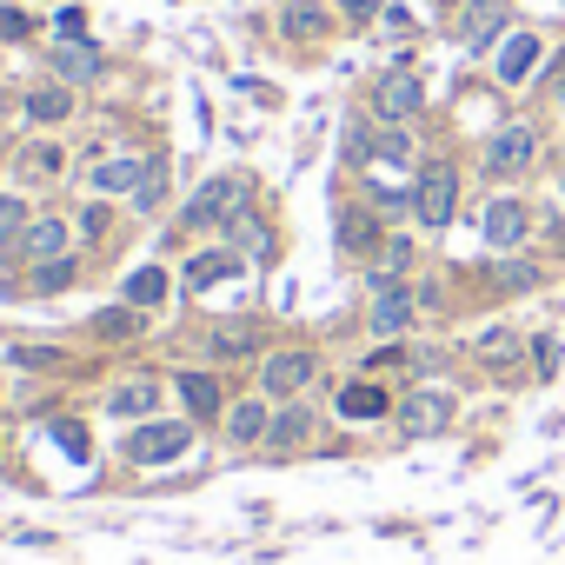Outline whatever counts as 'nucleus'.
Masks as SVG:
<instances>
[{
    "mask_svg": "<svg viewBox=\"0 0 565 565\" xmlns=\"http://www.w3.org/2000/svg\"><path fill=\"white\" fill-rule=\"evenodd\" d=\"M186 446H193V426H180V419H140L134 439H127V459L134 466H173Z\"/></svg>",
    "mask_w": 565,
    "mask_h": 565,
    "instance_id": "f257e3e1",
    "label": "nucleus"
},
{
    "mask_svg": "<svg viewBox=\"0 0 565 565\" xmlns=\"http://www.w3.org/2000/svg\"><path fill=\"white\" fill-rule=\"evenodd\" d=\"M452 206H459V173L446 167V160H433L426 173H419V186H413V213H419V226H452Z\"/></svg>",
    "mask_w": 565,
    "mask_h": 565,
    "instance_id": "f03ea898",
    "label": "nucleus"
},
{
    "mask_svg": "<svg viewBox=\"0 0 565 565\" xmlns=\"http://www.w3.org/2000/svg\"><path fill=\"white\" fill-rule=\"evenodd\" d=\"M239 206H246V180H239V173H220V180H206V186L186 200V226H233Z\"/></svg>",
    "mask_w": 565,
    "mask_h": 565,
    "instance_id": "7ed1b4c3",
    "label": "nucleus"
},
{
    "mask_svg": "<svg viewBox=\"0 0 565 565\" xmlns=\"http://www.w3.org/2000/svg\"><path fill=\"white\" fill-rule=\"evenodd\" d=\"M532 160H539V134H532L525 120H512V127H499V134L486 140V173H499V180L525 173Z\"/></svg>",
    "mask_w": 565,
    "mask_h": 565,
    "instance_id": "20e7f679",
    "label": "nucleus"
},
{
    "mask_svg": "<svg viewBox=\"0 0 565 565\" xmlns=\"http://www.w3.org/2000/svg\"><path fill=\"white\" fill-rule=\"evenodd\" d=\"M313 353H273L266 366H259V386H266V399H300L307 386H313Z\"/></svg>",
    "mask_w": 565,
    "mask_h": 565,
    "instance_id": "39448f33",
    "label": "nucleus"
},
{
    "mask_svg": "<svg viewBox=\"0 0 565 565\" xmlns=\"http://www.w3.org/2000/svg\"><path fill=\"white\" fill-rule=\"evenodd\" d=\"M479 233H486V246H499V253H512L525 233H532V213L519 206V200H492L486 213H479Z\"/></svg>",
    "mask_w": 565,
    "mask_h": 565,
    "instance_id": "423d86ee",
    "label": "nucleus"
},
{
    "mask_svg": "<svg viewBox=\"0 0 565 565\" xmlns=\"http://www.w3.org/2000/svg\"><path fill=\"white\" fill-rule=\"evenodd\" d=\"M419 107H426V94H419V81H413V74H386V81L373 87V114H380V120H393V127H399V120H413Z\"/></svg>",
    "mask_w": 565,
    "mask_h": 565,
    "instance_id": "0eeeda50",
    "label": "nucleus"
},
{
    "mask_svg": "<svg viewBox=\"0 0 565 565\" xmlns=\"http://www.w3.org/2000/svg\"><path fill=\"white\" fill-rule=\"evenodd\" d=\"M413 320V294L399 287V279H380V300H373V333L380 340H399Z\"/></svg>",
    "mask_w": 565,
    "mask_h": 565,
    "instance_id": "6e6552de",
    "label": "nucleus"
},
{
    "mask_svg": "<svg viewBox=\"0 0 565 565\" xmlns=\"http://www.w3.org/2000/svg\"><path fill=\"white\" fill-rule=\"evenodd\" d=\"M153 406H160V386H153L147 373H140V380H120V386L107 393V413H114V419H147Z\"/></svg>",
    "mask_w": 565,
    "mask_h": 565,
    "instance_id": "1a4fd4ad",
    "label": "nucleus"
},
{
    "mask_svg": "<svg viewBox=\"0 0 565 565\" xmlns=\"http://www.w3.org/2000/svg\"><path fill=\"white\" fill-rule=\"evenodd\" d=\"M532 67H539V34H512V41L499 47V61H492V74H499L505 87H519Z\"/></svg>",
    "mask_w": 565,
    "mask_h": 565,
    "instance_id": "9d476101",
    "label": "nucleus"
},
{
    "mask_svg": "<svg viewBox=\"0 0 565 565\" xmlns=\"http://www.w3.org/2000/svg\"><path fill=\"white\" fill-rule=\"evenodd\" d=\"M180 399H186L193 419H220V380H213V373L186 366V373H180Z\"/></svg>",
    "mask_w": 565,
    "mask_h": 565,
    "instance_id": "9b49d317",
    "label": "nucleus"
},
{
    "mask_svg": "<svg viewBox=\"0 0 565 565\" xmlns=\"http://www.w3.org/2000/svg\"><path fill=\"white\" fill-rule=\"evenodd\" d=\"M399 419H406V433H413V439H426V433H439V426L452 419V399H446V393H419V399H406V413H399Z\"/></svg>",
    "mask_w": 565,
    "mask_h": 565,
    "instance_id": "f8f14e48",
    "label": "nucleus"
},
{
    "mask_svg": "<svg viewBox=\"0 0 565 565\" xmlns=\"http://www.w3.org/2000/svg\"><path fill=\"white\" fill-rule=\"evenodd\" d=\"M386 406H393V399H386V386H373V380H353V386L340 393V413H347V419H386Z\"/></svg>",
    "mask_w": 565,
    "mask_h": 565,
    "instance_id": "ddd939ff",
    "label": "nucleus"
},
{
    "mask_svg": "<svg viewBox=\"0 0 565 565\" xmlns=\"http://www.w3.org/2000/svg\"><path fill=\"white\" fill-rule=\"evenodd\" d=\"M499 34H505V0H472V8H466V41L486 47Z\"/></svg>",
    "mask_w": 565,
    "mask_h": 565,
    "instance_id": "4468645a",
    "label": "nucleus"
},
{
    "mask_svg": "<svg viewBox=\"0 0 565 565\" xmlns=\"http://www.w3.org/2000/svg\"><path fill=\"white\" fill-rule=\"evenodd\" d=\"M160 300H167V273H160V266H134V273H127V307L153 313Z\"/></svg>",
    "mask_w": 565,
    "mask_h": 565,
    "instance_id": "2eb2a0df",
    "label": "nucleus"
},
{
    "mask_svg": "<svg viewBox=\"0 0 565 565\" xmlns=\"http://www.w3.org/2000/svg\"><path fill=\"white\" fill-rule=\"evenodd\" d=\"M233 273H239V253H193L186 259V287H220Z\"/></svg>",
    "mask_w": 565,
    "mask_h": 565,
    "instance_id": "dca6fc26",
    "label": "nucleus"
},
{
    "mask_svg": "<svg viewBox=\"0 0 565 565\" xmlns=\"http://www.w3.org/2000/svg\"><path fill=\"white\" fill-rule=\"evenodd\" d=\"M279 28H287L294 41H320L327 34V8H320V0H294V8L279 14Z\"/></svg>",
    "mask_w": 565,
    "mask_h": 565,
    "instance_id": "f3484780",
    "label": "nucleus"
},
{
    "mask_svg": "<svg viewBox=\"0 0 565 565\" xmlns=\"http://www.w3.org/2000/svg\"><path fill=\"white\" fill-rule=\"evenodd\" d=\"M67 253V220H34L28 226V259L41 266V259H61Z\"/></svg>",
    "mask_w": 565,
    "mask_h": 565,
    "instance_id": "a211bd4d",
    "label": "nucleus"
},
{
    "mask_svg": "<svg viewBox=\"0 0 565 565\" xmlns=\"http://www.w3.org/2000/svg\"><path fill=\"white\" fill-rule=\"evenodd\" d=\"M140 173H147L140 160H107V167L87 173V186H94V193H127V186H140Z\"/></svg>",
    "mask_w": 565,
    "mask_h": 565,
    "instance_id": "6ab92c4d",
    "label": "nucleus"
},
{
    "mask_svg": "<svg viewBox=\"0 0 565 565\" xmlns=\"http://www.w3.org/2000/svg\"><path fill=\"white\" fill-rule=\"evenodd\" d=\"M253 347H259L253 327H213V333H206V353H213V360H246Z\"/></svg>",
    "mask_w": 565,
    "mask_h": 565,
    "instance_id": "aec40b11",
    "label": "nucleus"
},
{
    "mask_svg": "<svg viewBox=\"0 0 565 565\" xmlns=\"http://www.w3.org/2000/svg\"><path fill=\"white\" fill-rule=\"evenodd\" d=\"M266 426H273V419H266V406H259V399H239V406H226V433H233L239 446H246V439H266Z\"/></svg>",
    "mask_w": 565,
    "mask_h": 565,
    "instance_id": "412c9836",
    "label": "nucleus"
},
{
    "mask_svg": "<svg viewBox=\"0 0 565 565\" xmlns=\"http://www.w3.org/2000/svg\"><path fill=\"white\" fill-rule=\"evenodd\" d=\"M67 114H74V94H67V87H34V94H28V120L47 127V120H67Z\"/></svg>",
    "mask_w": 565,
    "mask_h": 565,
    "instance_id": "4be33fe9",
    "label": "nucleus"
},
{
    "mask_svg": "<svg viewBox=\"0 0 565 565\" xmlns=\"http://www.w3.org/2000/svg\"><path fill=\"white\" fill-rule=\"evenodd\" d=\"M54 67H61V81H94V67H100V54H94L87 41H67V47L54 54Z\"/></svg>",
    "mask_w": 565,
    "mask_h": 565,
    "instance_id": "5701e85b",
    "label": "nucleus"
},
{
    "mask_svg": "<svg viewBox=\"0 0 565 565\" xmlns=\"http://www.w3.org/2000/svg\"><path fill=\"white\" fill-rule=\"evenodd\" d=\"M340 246H347V253H373V246H380V220H373V213H347V220H340Z\"/></svg>",
    "mask_w": 565,
    "mask_h": 565,
    "instance_id": "b1692460",
    "label": "nucleus"
},
{
    "mask_svg": "<svg viewBox=\"0 0 565 565\" xmlns=\"http://www.w3.org/2000/svg\"><path fill=\"white\" fill-rule=\"evenodd\" d=\"M94 333H100V340H134V333H140V307H107V313H94Z\"/></svg>",
    "mask_w": 565,
    "mask_h": 565,
    "instance_id": "393cba45",
    "label": "nucleus"
},
{
    "mask_svg": "<svg viewBox=\"0 0 565 565\" xmlns=\"http://www.w3.org/2000/svg\"><path fill=\"white\" fill-rule=\"evenodd\" d=\"M479 360H486V366H512V360H519L512 327H486V333H479Z\"/></svg>",
    "mask_w": 565,
    "mask_h": 565,
    "instance_id": "a878e982",
    "label": "nucleus"
},
{
    "mask_svg": "<svg viewBox=\"0 0 565 565\" xmlns=\"http://www.w3.org/2000/svg\"><path fill=\"white\" fill-rule=\"evenodd\" d=\"M74 287V259H41L34 266V294H67Z\"/></svg>",
    "mask_w": 565,
    "mask_h": 565,
    "instance_id": "bb28decb",
    "label": "nucleus"
},
{
    "mask_svg": "<svg viewBox=\"0 0 565 565\" xmlns=\"http://www.w3.org/2000/svg\"><path fill=\"white\" fill-rule=\"evenodd\" d=\"M313 433V419H307V406H287L273 426H266V439H279V446H294V439H307Z\"/></svg>",
    "mask_w": 565,
    "mask_h": 565,
    "instance_id": "cd10ccee",
    "label": "nucleus"
},
{
    "mask_svg": "<svg viewBox=\"0 0 565 565\" xmlns=\"http://www.w3.org/2000/svg\"><path fill=\"white\" fill-rule=\"evenodd\" d=\"M492 279H499L505 294H525V287H539V266H532V259H505V266H499Z\"/></svg>",
    "mask_w": 565,
    "mask_h": 565,
    "instance_id": "c85d7f7f",
    "label": "nucleus"
},
{
    "mask_svg": "<svg viewBox=\"0 0 565 565\" xmlns=\"http://www.w3.org/2000/svg\"><path fill=\"white\" fill-rule=\"evenodd\" d=\"M54 439H61V452H67V459H81V466L94 459V439H87L74 419H61V426H54Z\"/></svg>",
    "mask_w": 565,
    "mask_h": 565,
    "instance_id": "c756f323",
    "label": "nucleus"
},
{
    "mask_svg": "<svg viewBox=\"0 0 565 565\" xmlns=\"http://www.w3.org/2000/svg\"><path fill=\"white\" fill-rule=\"evenodd\" d=\"M160 193H167V167H160V160H147V173H140L134 200H140V206H160Z\"/></svg>",
    "mask_w": 565,
    "mask_h": 565,
    "instance_id": "7c9ffc66",
    "label": "nucleus"
},
{
    "mask_svg": "<svg viewBox=\"0 0 565 565\" xmlns=\"http://www.w3.org/2000/svg\"><path fill=\"white\" fill-rule=\"evenodd\" d=\"M34 34V14H21V8H0V41H28Z\"/></svg>",
    "mask_w": 565,
    "mask_h": 565,
    "instance_id": "2f4dec72",
    "label": "nucleus"
},
{
    "mask_svg": "<svg viewBox=\"0 0 565 565\" xmlns=\"http://www.w3.org/2000/svg\"><path fill=\"white\" fill-rule=\"evenodd\" d=\"M14 226H28V206L14 193H0V239H14Z\"/></svg>",
    "mask_w": 565,
    "mask_h": 565,
    "instance_id": "473e14b6",
    "label": "nucleus"
},
{
    "mask_svg": "<svg viewBox=\"0 0 565 565\" xmlns=\"http://www.w3.org/2000/svg\"><path fill=\"white\" fill-rule=\"evenodd\" d=\"M406 259H413V246H406V239H386V253H380V279H393Z\"/></svg>",
    "mask_w": 565,
    "mask_h": 565,
    "instance_id": "72a5a7b5",
    "label": "nucleus"
},
{
    "mask_svg": "<svg viewBox=\"0 0 565 565\" xmlns=\"http://www.w3.org/2000/svg\"><path fill=\"white\" fill-rule=\"evenodd\" d=\"M340 8H347V21H373V14L393 8V0H340Z\"/></svg>",
    "mask_w": 565,
    "mask_h": 565,
    "instance_id": "f704fd0d",
    "label": "nucleus"
},
{
    "mask_svg": "<svg viewBox=\"0 0 565 565\" xmlns=\"http://www.w3.org/2000/svg\"><path fill=\"white\" fill-rule=\"evenodd\" d=\"M28 173H61V147H34L28 153Z\"/></svg>",
    "mask_w": 565,
    "mask_h": 565,
    "instance_id": "c9c22d12",
    "label": "nucleus"
},
{
    "mask_svg": "<svg viewBox=\"0 0 565 565\" xmlns=\"http://www.w3.org/2000/svg\"><path fill=\"white\" fill-rule=\"evenodd\" d=\"M61 34H67V41H87V14H81V8H61Z\"/></svg>",
    "mask_w": 565,
    "mask_h": 565,
    "instance_id": "e433bc0d",
    "label": "nucleus"
},
{
    "mask_svg": "<svg viewBox=\"0 0 565 565\" xmlns=\"http://www.w3.org/2000/svg\"><path fill=\"white\" fill-rule=\"evenodd\" d=\"M81 233L100 239V233H107V206H87V213H81Z\"/></svg>",
    "mask_w": 565,
    "mask_h": 565,
    "instance_id": "4c0bfd02",
    "label": "nucleus"
},
{
    "mask_svg": "<svg viewBox=\"0 0 565 565\" xmlns=\"http://www.w3.org/2000/svg\"><path fill=\"white\" fill-rule=\"evenodd\" d=\"M558 200H565V180H558Z\"/></svg>",
    "mask_w": 565,
    "mask_h": 565,
    "instance_id": "58836bf2",
    "label": "nucleus"
},
{
    "mask_svg": "<svg viewBox=\"0 0 565 565\" xmlns=\"http://www.w3.org/2000/svg\"><path fill=\"white\" fill-rule=\"evenodd\" d=\"M558 81H565V61H558Z\"/></svg>",
    "mask_w": 565,
    "mask_h": 565,
    "instance_id": "ea45409f",
    "label": "nucleus"
}]
</instances>
